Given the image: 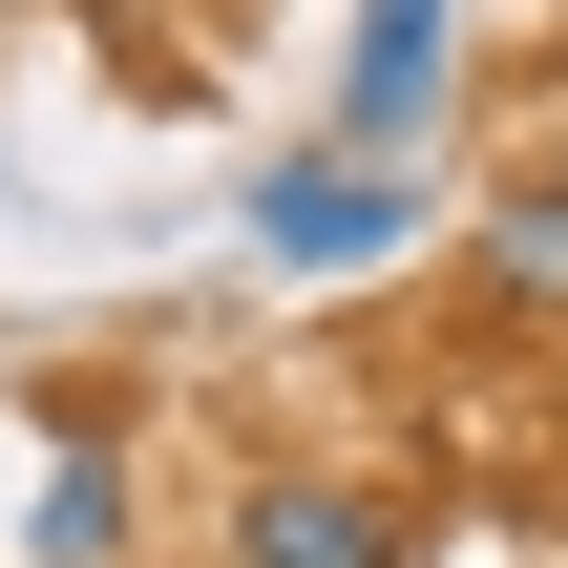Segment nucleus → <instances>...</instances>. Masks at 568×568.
<instances>
[{
	"label": "nucleus",
	"instance_id": "39448f33",
	"mask_svg": "<svg viewBox=\"0 0 568 568\" xmlns=\"http://www.w3.org/2000/svg\"><path fill=\"white\" fill-rule=\"evenodd\" d=\"M126 527H148V485H126L105 443H63V464H42V568H126Z\"/></svg>",
	"mask_w": 568,
	"mask_h": 568
},
{
	"label": "nucleus",
	"instance_id": "f257e3e1",
	"mask_svg": "<svg viewBox=\"0 0 568 568\" xmlns=\"http://www.w3.org/2000/svg\"><path fill=\"white\" fill-rule=\"evenodd\" d=\"M400 232H422V190H400V169H358V148L253 169V253H274V274H379Z\"/></svg>",
	"mask_w": 568,
	"mask_h": 568
},
{
	"label": "nucleus",
	"instance_id": "7ed1b4c3",
	"mask_svg": "<svg viewBox=\"0 0 568 568\" xmlns=\"http://www.w3.org/2000/svg\"><path fill=\"white\" fill-rule=\"evenodd\" d=\"M232 568H400V506L337 464H274V485H232Z\"/></svg>",
	"mask_w": 568,
	"mask_h": 568
},
{
	"label": "nucleus",
	"instance_id": "f03ea898",
	"mask_svg": "<svg viewBox=\"0 0 568 568\" xmlns=\"http://www.w3.org/2000/svg\"><path fill=\"white\" fill-rule=\"evenodd\" d=\"M443 42H464V0H358V42H337V148L358 169H400L443 126Z\"/></svg>",
	"mask_w": 568,
	"mask_h": 568
},
{
	"label": "nucleus",
	"instance_id": "20e7f679",
	"mask_svg": "<svg viewBox=\"0 0 568 568\" xmlns=\"http://www.w3.org/2000/svg\"><path fill=\"white\" fill-rule=\"evenodd\" d=\"M464 232H485V295L506 316H568V169H506Z\"/></svg>",
	"mask_w": 568,
	"mask_h": 568
}]
</instances>
